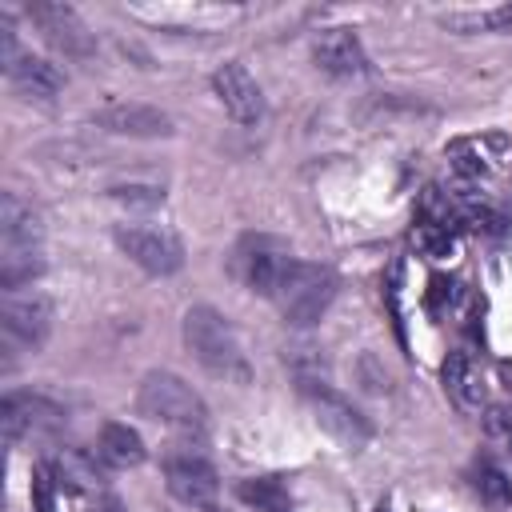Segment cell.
<instances>
[{
    "instance_id": "8fae6325",
    "label": "cell",
    "mask_w": 512,
    "mask_h": 512,
    "mask_svg": "<svg viewBox=\"0 0 512 512\" xmlns=\"http://www.w3.org/2000/svg\"><path fill=\"white\" fill-rule=\"evenodd\" d=\"M96 124L112 136H136V140H156V136H172V116L140 104V100H108L104 108H96Z\"/></svg>"
},
{
    "instance_id": "7402d4cb",
    "label": "cell",
    "mask_w": 512,
    "mask_h": 512,
    "mask_svg": "<svg viewBox=\"0 0 512 512\" xmlns=\"http://www.w3.org/2000/svg\"><path fill=\"white\" fill-rule=\"evenodd\" d=\"M484 436H488L496 448L512 452V404H492V408H484Z\"/></svg>"
},
{
    "instance_id": "6da1fadb",
    "label": "cell",
    "mask_w": 512,
    "mask_h": 512,
    "mask_svg": "<svg viewBox=\"0 0 512 512\" xmlns=\"http://www.w3.org/2000/svg\"><path fill=\"white\" fill-rule=\"evenodd\" d=\"M184 344L208 376H216L224 384H248L252 380V364H248V352H244L236 328L212 304H192L184 312Z\"/></svg>"
},
{
    "instance_id": "ffe728a7",
    "label": "cell",
    "mask_w": 512,
    "mask_h": 512,
    "mask_svg": "<svg viewBox=\"0 0 512 512\" xmlns=\"http://www.w3.org/2000/svg\"><path fill=\"white\" fill-rule=\"evenodd\" d=\"M108 200H116L124 208H160L164 204V184H144V180L108 184Z\"/></svg>"
},
{
    "instance_id": "5bb4252c",
    "label": "cell",
    "mask_w": 512,
    "mask_h": 512,
    "mask_svg": "<svg viewBox=\"0 0 512 512\" xmlns=\"http://www.w3.org/2000/svg\"><path fill=\"white\" fill-rule=\"evenodd\" d=\"M44 240V224H40V212L16 196V192H4L0 196V252H20V248H40Z\"/></svg>"
},
{
    "instance_id": "4fadbf2b",
    "label": "cell",
    "mask_w": 512,
    "mask_h": 512,
    "mask_svg": "<svg viewBox=\"0 0 512 512\" xmlns=\"http://www.w3.org/2000/svg\"><path fill=\"white\" fill-rule=\"evenodd\" d=\"M212 88H216V96H220L224 112H228L236 124H256V120L264 116L260 84L252 80V72H248L244 64H236V60L220 64V68L212 72Z\"/></svg>"
},
{
    "instance_id": "30bf717a",
    "label": "cell",
    "mask_w": 512,
    "mask_h": 512,
    "mask_svg": "<svg viewBox=\"0 0 512 512\" xmlns=\"http://www.w3.org/2000/svg\"><path fill=\"white\" fill-rule=\"evenodd\" d=\"M288 252L276 244V240H268V236H248V240H240V248H236V256H232V268H236V276L244 280V288H252V292H260V296H276V284H280V276H284V268H288Z\"/></svg>"
},
{
    "instance_id": "e0dca14e",
    "label": "cell",
    "mask_w": 512,
    "mask_h": 512,
    "mask_svg": "<svg viewBox=\"0 0 512 512\" xmlns=\"http://www.w3.org/2000/svg\"><path fill=\"white\" fill-rule=\"evenodd\" d=\"M144 456H148V448H144V440H140L136 428H128V424H120V420L100 424V436H96V460H100L104 468L124 472V468L144 464Z\"/></svg>"
},
{
    "instance_id": "9a60e30c",
    "label": "cell",
    "mask_w": 512,
    "mask_h": 512,
    "mask_svg": "<svg viewBox=\"0 0 512 512\" xmlns=\"http://www.w3.org/2000/svg\"><path fill=\"white\" fill-rule=\"evenodd\" d=\"M4 72H8L12 88H16L20 96H28V100H56V96L64 92V72H60L52 60L32 56V52H20L16 64L4 68Z\"/></svg>"
},
{
    "instance_id": "7c38bea8",
    "label": "cell",
    "mask_w": 512,
    "mask_h": 512,
    "mask_svg": "<svg viewBox=\"0 0 512 512\" xmlns=\"http://www.w3.org/2000/svg\"><path fill=\"white\" fill-rule=\"evenodd\" d=\"M312 60H316L320 72L340 76V80H352V76L368 72V52H364V44H360V36L352 28H324V32H316Z\"/></svg>"
},
{
    "instance_id": "52a82bcc",
    "label": "cell",
    "mask_w": 512,
    "mask_h": 512,
    "mask_svg": "<svg viewBox=\"0 0 512 512\" xmlns=\"http://www.w3.org/2000/svg\"><path fill=\"white\" fill-rule=\"evenodd\" d=\"M28 20L68 60H88L96 52V36H92V28L80 20V12L72 4H52V0L28 4Z\"/></svg>"
},
{
    "instance_id": "3957f363",
    "label": "cell",
    "mask_w": 512,
    "mask_h": 512,
    "mask_svg": "<svg viewBox=\"0 0 512 512\" xmlns=\"http://www.w3.org/2000/svg\"><path fill=\"white\" fill-rule=\"evenodd\" d=\"M276 308H280V316L288 320V324H296V328H312L328 308H332V300H336V276H332V268H324V264H308V260H288V268H284V276H280V284H276Z\"/></svg>"
},
{
    "instance_id": "7a4b0ae2",
    "label": "cell",
    "mask_w": 512,
    "mask_h": 512,
    "mask_svg": "<svg viewBox=\"0 0 512 512\" xmlns=\"http://www.w3.org/2000/svg\"><path fill=\"white\" fill-rule=\"evenodd\" d=\"M136 408H140V416H148L172 432H184V436L208 432V404L176 372H148L136 388Z\"/></svg>"
},
{
    "instance_id": "44dd1931",
    "label": "cell",
    "mask_w": 512,
    "mask_h": 512,
    "mask_svg": "<svg viewBox=\"0 0 512 512\" xmlns=\"http://www.w3.org/2000/svg\"><path fill=\"white\" fill-rule=\"evenodd\" d=\"M472 488H476L484 500H492V504H504V500L512 496L508 476H504L496 464H488V460H476V464H472Z\"/></svg>"
},
{
    "instance_id": "484cf974",
    "label": "cell",
    "mask_w": 512,
    "mask_h": 512,
    "mask_svg": "<svg viewBox=\"0 0 512 512\" xmlns=\"http://www.w3.org/2000/svg\"><path fill=\"white\" fill-rule=\"evenodd\" d=\"M264 512H288V508H284V504H276V508H264Z\"/></svg>"
},
{
    "instance_id": "ba28073f",
    "label": "cell",
    "mask_w": 512,
    "mask_h": 512,
    "mask_svg": "<svg viewBox=\"0 0 512 512\" xmlns=\"http://www.w3.org/2000/svg\"><path fill=\"white\" fill-rule=\"evenodd\" d=\"M164 488L184 508H212L220 496V476L204 456L176 452L164 460Z\"/></svg>"
},
{
    "instance_id": "ac0fdd59",
    "label": "cell",
    "mask_w": 512,
    "mask_h": 512,
    "mask_svg": "<svg viewBox=\"0 0 512 512\" xmlns=\"http://www.w3.org/2000/svg\"><path fill=\"white\" fill-rule=\"evenodd\" d=\"M444 28L452 32H512V0L508 4H496V8H468V12H444L440 16Z\"/></svg>"
},
{
    "instance_id": "d4e9b609",
    "label": "cell",
    "mask_w": 512,
    "mask_h": 512,
    "mask_svg": "<svg viewBox=\"0 0 512 512\" xmlns=\"http://www.w3.org/2000/svg\"><path fill=\"white\" fill-rule=\"evenodd\" d=\"M84 512H124V504H120V500H116L108 488H96V492H88Z\"/></svg>"
},
{
    "instance_id": "603a6c76",
    "label": "cell",
    "mask_w": 512,
    "mask_h": 512,
    "mask_svg": "<svg viewBox=\"0 0 512 512\" xmlns=\"http://www.w3.org/2000/svg\"><path fill=\"white\" fill-rule=\"evenodd\" d=\"M56 492H60V484H56V476L48 472V464L40 460V464L32 468V508H36V512H56Z\"/></svg>"
},
{
    "instance_id": "9c48e42d",
    "label": "cell",
    "mask_w": 512,
    "mask_h": 512,
    "mask_svg": "<svg viewBox=\"0 0 512 512\" xmlns=\"http://www.w3.org/2000/svg\"><path fill=\"white\" fill-rule=\"evenodd\" d=\"M64 424V408L40 392H8L0 400V432L4 444H16L32 432H56Z\"/></svg>"
},
{
    "instance_id": "d6986e66",
    "label": "cell",
    "mask_w": 512,
    "mask_h": 512,
    "mask_svg": "<svg viewBox=\"0 0 512 512\" xmlns=\"http://www.w3.org/2000/svg\"><path fill=\"white\" fill-rule=\"evenodd\" d=\"M412 240H416V248H420L424 256H432V260H444V256H452V224H444V220H432V216H424V220L416 224Z\"/></svg>"
},
{
    "instance_id": "2e32d148",
    "label": "cell",
    "mask_w": 512,
    "mask_h": 512,
    "mask_svg": "<svg viewBox=\"0 0 512 512\" xmlns=\"http://www.w3.org/2000/svg\"><path fill=\"white\" fill-rule=\"evenodd\" d=\"M440 380H444L448 400L460 412H480L484 408V380H480V368L472 364L468 352H448V360L440 368Z\"/></svg>"
},
{
    "instance_id": "cb8c5ba5",
    "label": "cell",
    "mask_w": 512,
    "mask_h": 512,
    "mask_svg": "<svg viewBox=\"0 0 512 512\" xmlns=\"http://www.w3.org/2000/svg\"><path fill=\"white\" fill-rule=\"evenodd\" d=\"M240 496H244V500H252V504H264V508L284 504V488H280V480H256V484H240Z\"/></svg>"
},
{
    "instance_id": "277c9868",
    "label": "cell",
    "mask_w": 512,
    "mask_h": 512,
    "mask_svg": "<svg viewBox=\"0 0 512 512\" xmlns=\"http://www.w3.org/2000/svg\"><path fill=\"white\" fill-rule=\"evenodd\" d=\"M300 392H304V400H308V408H312V420H316L340 448H348V452L368 448V440H372V420H368L344 392H336L328 380H300Z\"/></svg>"
},
{
    "instance_id": "5b68a950",
    "label": "cell",
    "mask_w": 512,
    "mask_h": 512,
    "mask_svg": "<svg viewBox=\"0 0 512 512\" xmlns=\"http://www.w3.org/2000/svg\"><path fill=\"white\" fill-rule=\"evenodd\" d=\"M56 308L44 292L28 288V292H4L0 304V336H4V352H36L48 332H52Z\"/></svg>"
},
{
    "instance_id": "8992f818",
    "label": "cell",
    "mask_w": 512,
    "mask_h": 512,
    "mask_svg": "<svg viewBox=\"0 0 512 512\" xmlns=\"http://www.w3.org/2000/svg\"><path fill=\"white\" fill-rule=\"evenodd\" d=\"M112 240L148 276H172L184 268V244L164 224H116Z\"/></svg>"
}]
</instances>
